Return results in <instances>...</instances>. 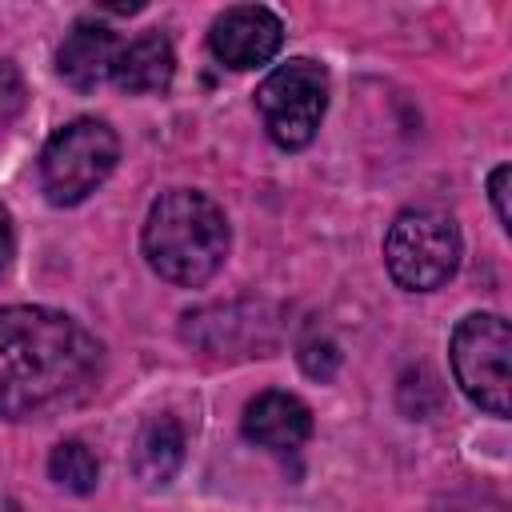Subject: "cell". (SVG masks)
<instances>
[{
  "label": "cell",
  "instance_id": "obj_1",
  "mask_svg": "<svg viewBox=\"0 0 512 512\" xmlns=\"http://www.w3.org/2000/svg\"><path fill=\"white\" fill-rule=\"evenodd\" d=\"M104 372L100 340L68 312L0 308V420H36L84 400Z\"/></svg>",
  "mask_w": 512,
  "mask_h": 512
},
{
  "label": "cell",
  "instance_id": "obj_2",
  "mask_svg": "<svg viewBox=\"0 0 512 512\" xmlns=\"http://www.w3.org/2000/svg\"><path fill=\"white\" fill-rule=\"evenodd\" d=\"M228 240L232 232H228L224 208L196 188L160 192L140 232L148 268L176 288L208 284L228 260Z\"/></svg>",
  "mask_w": 512,
  "mask_h": 512
},
{
  "label": "cell",
  "instance_id": "obj_3",
  "mask_svg": "<svg viewBox=\"0 0 512 512\" xmlns=\"http://www.w3.org/2000/svg\"><path fill=\"white\" fill-rule=\"evenodd\" d=\"M120 160V140L104 120H72L60 132L48 136L40 152V188L48 204L72 208L88 200L116 168Z\"/></svg>",
  "mask_w": 512,
  "mask_h": 512
},
{
  "label": "cell",
  "instance_id": "obj_4",
  "mask_svg": "<svg viewBox=\"0 0 512 512\" xmlns=\"http://www.w3.org/2000/svg\"><path fill=\"white\" fill-rule=\"evenodd\" d=\"M388 276L404 292H432L456 276L460 232L440 208H404L384 236Z\"/></svg>",
  "mask_w": 512,
  "mask_h": 512
},
{
  "label": "cell",
  "instance_id": "obj_5",
  "mask_svg": "<svg viewBox=\"0 0 512 512\" xmlns=\"http://www.w3.org/2000/svg\"><path fill=\"white\" fill-rule=\"evenodd\" d=\"M256 112L276 148L300 152L316 140L320 120L328 112V72L324 64L296 56L276 64L256 88Z\"/></svg>",
  "mask_w": 512,
  "mask_h": 512
},
{
  "label": "cell",
  "instance_id": "obj_6",
  "mask_svg": "<svg viewBox=\"0 0 512 512\" xmlns=\"http://www.w3.org/2000/svg\"><path fill=\"white\" fill-rule=\"evenodd\" d=\"M452 372L456 384L472 404L492 416H508V388H512V332L508 320L496 312H472L452 328Z\"/></svg>",
  "mask_w": 512,
  "mask_h": 512
},
{
  "label": "cell",
  "instance_id": "obj_7",
  "mask_svg": "<svg viewBox=\"0 0 512 512\" xmlns=\"http://www.w3.org/2000/svg\"><path fill=\"white\" fill-rule=\"evenodd\" d=\"M284 44V24L264 4H232L208 28V48L224 68L248 72L268 64Z\"/></svg>",
  "mask_w": 512,
  "mask_h": 512
},
{
  "label": "cell",
  "instance_id": "obj_8",
  "mask_svg": "<svg viewBox=\"0 0 512 512\" xmlns=\"http://www.w3.org/2000/svg\"><path fill=\"white\" fill-rule=\"evenodd\" d=\"M240 428L252 444H260L268 452H296L312 436V412L300 396L268 388L256 400H248Z\"/></svg>",
  "mask_w": 512,
  "mask_h": 512
},
{
  "label": "cell",
  "instance_id": "obj_9",
  "mask_svg": "<svg viewBox=\"0 0 512 512\" xmlns=\"http://www.w3.org/2000/svg\"><path fill=\"white\" fill-rule=\"evenodd\" d=\"M116 52H120V36L108 24L80 20V24H72V32L64 36V44L56 52V72L76 92H92L112 76Z\"/></svg>",
  "mask_w": 512,
  "mask_h": 512
},
{
  "label": "cell",
  "instance_id": "obj_10",
  "mask_svg": "<svg viewBox=\"0 0 512 512\" xmlns=\"http://www.w3.org/2000/svg\"><path fill=\"white\" fill-rule=\"evenodd\" d=\"M176 72V52L164 32H140L132 40H120L116 64H112V84L128 96H148L164 92Z\"/></svg>",
  "mask_w": 512,
  "mask_h": 512
},
{
  "label": "cell",
  "instance_id": "obj_11",
  "mask_svg": "<svg viewBox=\"0 0 512 512\" xmlns=\"http://www.w3.org/2000/svg\"><path fill=\"white\" fill-rule=\"evenodd\" d=\"M184 464V428L172 412H156L140 424L132 444V472L148 488H164Z\"/></svg>",
  "mask_w": 512,
  "mask_h": 512
},
{
  "label": "cell",
  "instance_id": "obj_12",
  "mask_svg": "<svg viewBox=\"0 0 512 512\" xmlns=\"http://www.w3.org/2000/svg\"><path fill=\"white\" fill-rule=\"evenodd\" d=\"M48 476L64 488V492H76V496H88L100 480V464L92 456V448L84 440H60L48 456Z\"/></svg>",
  "mask_w": 512,
  "mask_h": 512
},
{
  "label": "cell",
  "instance_id": "obj_13",
  "mask_svg": "<svg viewBox=\"0 0 512 512\" xmlns=\"http://www.w3.org/2000/svg\"><path fill=\"white\" fill-rule=\"evenodd\" d=\"M300 368L316 380H332L336 368H340V348L324 336H312L308 344H300Z\"/></svg>",
  "mask_w": 512,
  "mask_h": 512
},
{
  "label": "cell",
  "instance_id": "obj_14",
  "mask_svg": "<svg viewBox=\"0 0 512 512\" xmlns=\"http://www.w3.org/2000/svg\"><path fill=\"white\" fill-rule=\"evenodd\" d=\"M24 108V80L8 56H0V128L12 124Z\"/></svg>",
  "mask_w": 512,
  "mask_h": 512
},
{
  "label": "cell",
  "instance_id": "obj_15",
  "mask_svg": "<svg viewBox=\"0 0 512 512\" xmlns=\"http://www.w3.org/2000/svg\"><path fill=\"white\" fill-rule=\"evenodd\" d=\"M508 176H512L508 164H496L492 176H488V196H492V208H496V220H500L504 232L512 228V212H508Z\"/></svg>",
  "mask_w": 512,
  "mask_h": 512
},
{
  "label": "cell",
  "instance_id": "obj_16",
  "mask_svg": "<svg viewBox=\"0 0 512 512\" xmlns=\"http://www.w3.org/2000/svg\"><path fill=\"white\" fill-rule=\"evenodd\" d=\"M12 252H16V232H12V216H8V208L0 204V272L8 268Z\"/></svg>",
  "mask_w": 512,
  "mask_h": 512
},
{
  "label": "cell",
  "instance_id": "obj_17",
  "mask_svg": "<svg viewBox=\"0 0 512 512\" xmlns=\"http://www.w3.org/2000/svg\"><path fill=\"white\" fill-rule=\"evenodd\" d=\"M0 512H24V508H20L12 496H4V492H0Z\"/></svg>",
  "mask_w": 512,
  "mask_h": 512
}]
</instances>
